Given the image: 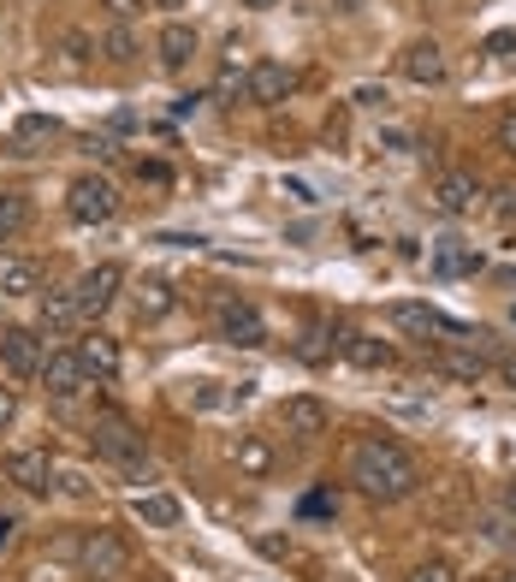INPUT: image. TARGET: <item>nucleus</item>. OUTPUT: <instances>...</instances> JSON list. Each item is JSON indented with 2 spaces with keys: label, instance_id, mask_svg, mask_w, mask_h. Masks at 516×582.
I'll use <instances>...</instances> for the list:
<instances>
[{
  "label": "nucleus",
  "instance_id": "nucleus-1",
  "mask_svg": "<svg viewBox=\"0 0 516 582\" xmlns=\"http://www.w3.org/2000/svg\"><path fill=\"white\" fill-rule=\"evenodd\" d=\"M350 482H357L368 500L392 505V500H410V493L422 488V463L397 440H386V434H368L357 452H350Z\"/></svg>",
  "mask_w": 516,
  "mask_h": 582
},
{
  "label": "nucleus",
  "instance_id": "nucleus-2",
  "mask_svg": "<svg viewBox=\"0 0 516 582\" xmlns=\"http://www.w3.org/2000/svg\"><path fill=\"white\" fill-rule=\"evenodd\" d=\"M125 564H131L125 535H113V529H90V535H83V547H78V571H83V582H120Z\"/></svg>",
  "mask_w": 516,
  "mask_h": 582
},
{
  "label": "nucleus",
  "instance_id": "nucleus-3",
  "mask_svg": "<svg viewBox=\"0 0 516 582\" xmlns=\"http://www.w3.org/2000/svg\"><path fill=\"white\" fill-rule=\"evenodd\" d=\"M66 214L78 226H108L113 214H120V191H113L108 179H96V172H83V179H71V191H66Z\"/></svg>",
  "mask_w": 516,
  "mask_h": 582
},
{
  "label": "nucleus",
  "instance_id": "nucleus-4",
  "mask_svg": "<svg viewBox=\"0 0 516 582\" xmlns=\"http://www.w3.org/2000/svg\"><path fill=\"white\" fill-rule=\"evenodd\" d=\"M214 333L226 345H244V351L268 345V322H261V310H256V303H244V298H220L214 303Z\"/></svg>",
  "mask_w": 516,
  "mask_h": 582
},
{
  "label": "nucleus",
  "instance_id": "nucleus-5",
  "mask_svg": "<svg viewBox=\"0 0 516 582\" xmlns=\"http://www.w3.org/2000/svg\"><path fill=\"white\" fill-rule=\"evenodd\" d=\"M90 440H96V452L108 458V463H120V470H137L143 463V434L131 428L125 416H96V428H90Z\"/></svg>",
  "mask_w": 516,
  "mask_h": 582
},
{
  "label": "nucleus",
  "instance_id": "nucleus-6",
  "mask_svg": "<svg viewBox=\"0 0 516 582\" xmlns=\"http://www.w3.org/2000/svg\"><path fill=\"white\" fill-rule=\"evenodd\" d=\"M120 286H125V268H120V261H96V268L83 273L78 286H71V298H78L83 322H96V315L108 310L113 298H120Z\"/></svg>",
  "mask_w": 516,
  "mask_h": 582
},
{
  "label": "nucleus",
  "instance_id": "nucleus-7",
  "mask_svg": "<svg viewBox=\"0 0 516 582\" xmlns=\"http://www.w3.org/2000/svg\"><path fill=\"white\" fill-rule=\"evenodd\" d=\"M434 369L446 374V381H463V387H481L486 374H493V362L475 351V339H446L434 351Z\"/></svg>",
  "mask_w": 516,
  "mask_h": 582
},
{
  "label": "nucleus",
  "instance_id": "nucleus-8",
  "mask_svg": "<svg viewBox=\"0 0 516 582\" xmlns=\"http://www.w3.org/2000/svg\"><path fill=\"white\" fill-rule=\"evenodd\" d=\"M397 71H404L410 83H422V90H434V83H446L451 60H446V48H439L434 36H416L404 54H397Z\"/></svg>",
  "mask_w": 516,
  "mask_h": 582
},
{
  "label": "nucleus",
  "instance_id": "nucleus-9",
  "mask_svg": "<svg viewBox=\"0 0 516 582\" xmlns=\"http://www.w3.org/2000/svg\"><path fill=\"white\" fill-rule=\"evenodd\" d=\"M392 327L416 333V339H427V333H446V339H475L463 322H451V315H439L434 303H392Z\"/></svg>",
  "mask_w": 516,
  "mask_h": 582
},
{
  "label": "nucleus",
  "instance_id": "nucleus-10",
  "mask_svg": "<svg viewBox=\"0 0 516 582\" xmlns=\"http://www.w3.org/2000/svg\"><path fill=\"white\" fill-rule=\"evenodd\" d=\"M42 333H31V327H0V362H7L19 381H31V374H42Z\"/></svg>",
  "mask_w": 516,
  "mask_h": 582
},
{
  "label": "nucleus",
  "instance_id": "nucleus-11",
  "mask_svg": "<svg viewBox=\"0 0 516 582\" xmlns=\"http://www.w3.org/2000/svg\"><path fill=\"white\" fill-rule=\"evenodd\" d=\"M434 209L439 214H475L481 209V179L475 172H439L434 179Z\"/></svg>",
  "mask_w": 516,
  "mask_h": 582
},
{
  "label": "nucleus",
  "instance_id": "nucleus-12",
  "mask_svg": "<svg viewBox=\"0 0 516 582\" xmlns=\"http://www.w3.org/2000/svg\"><path fill=\"white\" fill-rule=\"evenodd\" d=\"M42 387H48V399H78V392L90 387L78 351H48V357H42Z\"/></svg>",
  "mask_w": 516,
  "mask_h": 582
},
{
  "label": "nucleus",
  "instance_id": "nucleus-13",
  "mask_svg": "<svg viewBox=\"0 0 516 582\" xmlns=\"http://www.w3.org/2000/svg\"><path fill=\"white\" fill-rule=\"evenodd\" d=\"M291 90H298V71H291L285 60H261L256 71H249V101H256V108H279Z\"/></svg>",
  "mask_w": 516,
  "mask_h": 582
},
{
  "label": "nucleus",
  "instance_id": "nucleus-14",
  "mask_svg": "<svg viewBox=\"0 0 516 582\" xmlns=\"http://www.w3.org/2000/svg\"><path fill=\"white\" fill-rule=\"evenodd\" d=\"M285 434H298V440H321V434L333 428V411L321 399H309V392H298V399H285Z\"/></svg>",
  "mask_w": 516,
  "mask_h": 582
},
{
  "label": "nucleus",
  "instance_id": "nucleus-15",
  "mask_svg": "<svg viewBox=\"0 0 516 582\" xmlns=\"http://www.w3.org/2000/svg\"><path fill=\"white\" fill-rule=\"evenodd\" d=\"M7 482L24 488V493H48L54 488V458L36 452V446H24V452L7 458Z\"/></svg>",
  "mask_w": 516,
  "mask_h": 582
},
{
  "label": "nucleus",
  "instance_id": "nucleus-16",
  "mask_svg": "<svg viewBox=\"0 0 516 582\" xmlns=\"http://www.w3.org/2000/svg\"><path fill=\"white\" fill-rule=\"evenodd\" d=\"M131 303H137L143 322H160V315H172V303H179V291H172L167 273H143L137 291H131Z\"/></svg>",
  "mask_w": 516,
  "mask_h": 582
},
{
  "label": "nucleus",
  "instance_id": "nucleus-17",
  "mask_svg": "<svg viewBox=\"0 0 516 582\" xmlns=\"http://www.w3.org/2000/svg\"><path fill=\"white\" fill-rule=\"evenodd\" d=\"M131 517H137L143 529H179L184 505L172 500V493H137V500H131Z\"/></svg>",
  "mask_w": 516,
  "mask_h": 582
},
{
  "label": "nucleus",
  "instance_id": "nucleus-18",
  "mask_svg": "<svg viewBox=\"0 0 516 582\" xmlns=\"http://www.w3.org/2000/svg\"><path fill=\"white\" fill-rule=\"evenodd\" d=\"M338 351H345L350 369H392V357H397L380 333H345V345H338Z\"/></svg>",
  "mask_w": 516,
  "mask_h": 582
},
{
  "label": "nucleus",
  "instance_id": "nucleus-19",
  "mask_svg": "<svg viewBox=\"0 0 516 582\" xmlns=\"http://www.w3.org/2000/svg\"><path fill=\"white\" fill-rule=\"evenodd\" d=\"M78 362H83V374L113 381V374H120V345H113L108 333H90V339H78Z\"/></svg>",
  "mask_w": 516,
  "mask_h": 582
},
{
  "label": "nucleus",
  "instance_id": "nucleus-20",
  "mask_svg": "<svg viewBox=\"0 0 516 582\" xmlns=\"http://www.w3.org/2000/svg\"><path fill=\"white\" fill-rule=\"evenodd\" d=\"M42 286V268L31 256H0V298H31Z\"/></svg>",
  "mask_w": 516,
  "mask_h": 582
},
{
  "label": "nucleus",
  "instance_id": "nucleus-21",
  "mask_svg": "<svg viewBox=\"0 0 516 582\" xmlns=\"http://www.w3.org/2000/svg\"><path fill=\"white\" fill-rule=\"evenodd\" d=\"M434 268L446 273V280H463V273H475V268H481V250H475V244H463V238H439Z\"/></svg>",
  "mask_w": 516,
  "mask_h": 582
},
{
  "label": "nucleus",
  "instance_id": "nucleus-22",
  "mask_svg": "<svg viewBox=\"0 0 516 582\" xmlns=\"http://www.w3.org/2000/svg\"><path fill=\"white\" fill-rule=\"evenodd\" d=\"M71 327H83L78 298H71V291H48V298H42V333H71Z\"/></svg>",
  "mask_w": 516,
  "mask_h": 582
},
{
  "label": "nucleus",
  "instance_id": "nucleus-23",
  "mask_svg": "<svg viewBox=\"0 0 516 582\" xmlns=\"http://www.w3.org/2000/svg\"><path fill=\"white\" fill-rule=\"evenodd\" d=\"M190 54H197V31L172 19L167 31H160V66H167V71H184V66H190Z\"/></svg>",
  "mask_w": 516,
  "mask_h": 582
},
{
  "label": "nucleus",
  "instance_id": "nucleus-24",
  "mask_svg": "<svg viewBox=\"0 0 516 582\" xmlns=\"http://www.w3.org/2000/svg\"><path fill=\"white\" fill-rule=\"evenodd\" d=\"M24 226H31V197H19V191H0V244H7V238H19Z\"/></svg>",
  "mask_w": 516,
  "mask_h": 582
},
{
  "label": "nucleus",
  "instance_id": "nucleus-25",
  "mask_svg": "<svg viewBox=\"0 0 516 582\" xmlns=\"http://www.w3.org/2000/svg\"><path fill=\"white\" fill-rule=\"evenodd\" d=\"M101 48H108V60H113V66H131V60H137V36H131L120 19H113L108 31H101Z\"/></svg>",
  "mask_w": 516,
  "mask_h": 582
},
{
  "label": "nucleus",
  "instance_id": "nucleus-26",
  "mask_svg": "<svg viewBox=\"0 0 516 582\" xmlns=\"http://www.w3.org/2000/svg\"><path fill=\"white\" fill-rule=\"evenodd\" d=\"M232 458H238L244 475H268L273 470V446L268 440H238V452H232Z\"/></svg>",
  "mask_w": 516,
  "mask_h": 582
},
{
  "label": "nucleus",
  "instance_id": "nucleus-27",
  "mask_svg": "<svg viewBox=\"0 0 516 582\" xmlns=\"http://www.w3.org/2000/svg\"><path fill=\"white\" fill-rule=\"evenodd\" d=\"M249 101V71H238V60H226L220 66V78H214V101Z\"/></svg>",
  "mask_w": 516,
  "mask_h": 582
},
{
  "label": "nucleus",
  "instance_id": "nucleus-28",
  "mask_svg": "<svg viewBox=\"0 0 516 582\" xmlns=\"http://www.w3.org/2000/svg\"><path fill=\"white\" fill-rule=\"evenodd\" d=\"M42 137H54V120H48V113H24V120H19V149H24V143H42Z\"/></svg>",
  "mask_w": 516,
  "mask_h": 582
},
{
  "label": "nucleus",
  "instance_id": "nucleus-29",
  "mask_svg": "<svg viewBox=\"0 0 516 582\" xmlns=\"http://www.w3.org/2000/svg\"><path fill=\"white\" fill-rule=\"evenodd\" d=\"M54 482H60L71 500H83V493H90V475H83V470H60V463H54Z\"/></svg>",
  "mask_w": 516,
  "mask_h": 582
},
{
  "label": "nucleus",
  "instance_id": "nucleus-30",
  "mask_svg": "<svg viewBox=\"0 0 516 582\" xmlns=\"http://www.w3.org/2000/svg\"><path fill=\"white\" fill-rule=\"evenodd\" d=\"M66 60L78 66V71L90 66V36H83V31H66Z\"/></svg>",
  "mask_w": 516,
  "mask_h": 582
},
{
  "label": "nucleus",
  "instance_id": "nucleus-31",
  "mask_svg": "<svg viewBox=\"0 0 516 582\" xmlns=\"http://www.w3.org/2000/svg\"><path fill=\"white\" fill-rule=\"evenodd\" d=\"M298 357H303V362H327V333L315 327V333H309V339L298 345Z\"/></svg>",
  "mask_w": 516,
  "mask_h": 582
},
{
  "label": "nucleus",
  "instance_id": "nucleus-32",
  "mask_svg": "<svg viewBox=\"0 0 516 582\" xmlns=\"http://www.w3.org/2000/svg\"><path fill=\"white\" fill-rule=\"evenodd\" d=\"M333 512H338L333 493H309V500H303V517H333Z\"/></svg>",
  "mask_w": 516,
  "mask_h": 582
},
{
  "label": "nucleus",
  "instance_id": "nucleus-33",
  "mask_svg": "<svg viewBox=\"0 0 516 582\" xmlns=\"http://www.w3.org/2000/svg\"><path fill=\"white\" fill-rule=\"evenodd\" d=\"M416 582H457V571H451L446 559H427L422 571H416Z\"/></svg>",
  "mask_w": 516,
  "mask_h": 582
},
{
  "label": "nucleus",
  "instance_id": "nucleus-34",
  "mask_svg": "<svg viewBox=\"0 0 516 582\" xmlns=\"http://www.w3.org/2000/svg\"><path fill=\"white\" fill-rule=\"evenodd\" d=\"M350 101H357V108H380V113L392 108V96H386V90H374V83H362V90L350 96Z\"/></svg>",
  "mask_w": 516,
  "mask_h": 582
},
{
  "label": "nucleus",
  "instance_id": "nucleus-35",
  "mask_svg": "<svg viewBox=\"0 0 516 582\" xmlns=\"http://www.w3.org/2000/svg\"><path fill=\"white\" fill-rule=\"evenodd\" d=\"M493 214H498V221H505V226H516V184H505V191H498Z\"/></svg>",
  "mask_w": 516,
  "mask_h": 582
},
{
  "label": "nucleus",
  "instance_id": "nucleus-36",
  "mask_svg": "<svg viewBox=\"0 0 516 582\" xmlns=\"http://www.w3.org/2000/svg\"><path fill=\"white\" fill-rule=\"evenodd\" d=\"M493 137H498V149H505V155H516V108L505 113V120H498V131H493Z\"/></svg>",
  "mask_w": 516,
  "mask_h": 582
},
{
  "label": "nucleus",
  "instance_id": "nucleus-37",
  "mask_svg": "<svg viewBox=\"0 0 516 582\" xmlns=\"http://www.w3.org/2000/svg\"><path fill=\"white\" fill-rule=\"evenodd\" d=\"M101 7H108V12H113V19H120V24H125V19H137V12H143V7H149V0H101Z\"/></svg>",
  "mask_w": 516,
  "mask_h": 582
},
{
  "label": "nucleus",
  "instance_id": "nucleus-38",
  "mask_svg": "<svg viewBox=\"0 0 516 582\" xmlns=\"http://www.w3.org/2000/svg\"><path fill=\"white\" fill-rule=\"evenodd\" d=\"M12 416H19V392H12V387H0V434L12 428Z\"/></svg>",
  "mask_w": 516,
  "mask_h": 582
},
{
  "label": "nucleus",
  "instance_id": "nucleus-39",
  "mask_svg": "<svg viewBox=\"0 0 516 582\" xmlns=\"http://www.w3.org/2000/svg\"><path fill=\"white\" fill-rule=\"evenodd\" d=\"M493 374H498V381H505V387H516V345H511V351L493 362Z\"/></svg>",
  "mask_w": 516,
  "mask_h": 582
},
{
  "label": "nucleus",
  "instance_id": "nucleus-40",
  "mask_svg": "<svg viewBox=\"0 0 516 582\" xmlns=\"http://www.w3.org/2000/svg\"><path fill=\"white\" fill-rule=\"evenodd\" d=\"M261 552H268V559H285V552H291V541H279V535H261V541H256Z\"/></svg>",
  "mask_w": 516,
  "mask_h": 582
},
{
  "label": "nucleus",
  "instance_id": "nucleus-41",
  "mask_svg": "<svg viewBox=\"0 0 516 582\" xmlns=\"http://www.w3.org/2000/svg\"><path fill=\"white\" fill-rule=\"evenodd\" d=\"M516 48V36L511 31H498V36H486V54H511Z\"/></svg>",
  "mask_w": 516,
  "mask_h": 582
},
{
  "label": "nucleus",
  "instance_id": "nucleus-42",
  "mask_svg": "<svg viewBox=\"0 0 516 582\" xmlns=\"http://www.w3.org/2000/svg\"><path fill=\"white\" fill-rule=\"evenodd\" d=\"M505 512L516 517V475H511V482H505Z\"/></svg>",
  "mask_w": 516,
  "mask_h": 582
},
{
  "label": "nucleus",
  "instance_id": "nucleus-43",
  "mask_svg": "<svg viewBox=\"0 0 516 582\" xmlns=\"http://www.w3.org/2000/svg\"><path fill=\"white\" fill-rule=\"evenodd\" d=\"M12 529H19V523H12V517H0V547L12 541Z\"/></svg>",
  "mask_w": 516,
  "mask_h": 582
},
{
  "label": "nucleus",
  "instance_id": "nucleus-44",
  "mask_svg": "<svg viewBox=\"0 0 516 582\" xmlns=\"http://www.w3.org/2000/svg\"><path fill=\"white\" fill-rule=\"evenodd\" d=\"M238 7H249V12H268V7H279V0H238Z\"/></svg>",
  "mask_w": 516,
  "mask_h": 582
},
{
  "label": "nucleus",
  "instance_id": "nucleus-45",
  "mask_svg": "<svg viewBox=\"0 0 516 582\" xmlns=\"http://www.w3.org/2000/svg\"><path fill=\"white\" fill-rule=\"evenodd\" d=\"M149 7H167V12H179V7H184V0H149Z\"/></svg>",
  "mask_w": 516,
  "mask_h": 582
},
{
  "label": "nucleus",
  "instance_id": "nucleus-46",
  "mask_svg": "<svg viewBox=\"0 0 516 582\" xmlns=\"http://www.w3.org/2000/svg\"><path fill=\"white\" fill-rule=\"evenodd\" d=\"M493 582H516V571H498V577H493Z\"/></svg>",
  "mask_w": 516,
  "mask_h": 582
}]
</instances>
